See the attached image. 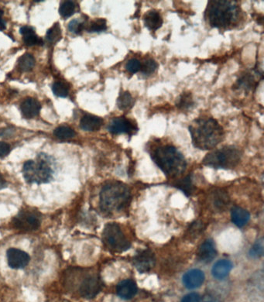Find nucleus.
Returning <instances> with one entry per match:
<instances>
[{
	"instance_id": "obj_1",
	"label": "nucleus",
	"mask_w": 264,
	"mask_h": 302,
	"mask_svg": "<svg viewBox=\"0 0 264 302\" xmlns=\"http://www.w3.org/2000/svg\"><path fill=\"white\" fill-rule=\"evenodd\" d=\"M189 130L193 145L202 151L213 149L224 139V130L214 118L194 119Z\"/></svg>"
},
{
	"instance_id": "obj_2",
	"label": "nucleus",
	"mask_w": 264,
	"mask_h": 302,
	"mask_svg": "<svg viewBox=\"0 0 264 302\" xmlns=\"http://www.w3.org/2000/svg\"><path fill=\"white\" fill-rule=\"evenodd\" d=\"M240 7L236 1H209L205 11L207 23L214 28L224 29L239 20Z\"/></svg>"
},
{
	"instance_id": "obj_3",
	"label": "nucleus",
	"mask_w": 264,
	"mask_h": 302,
	"mask_svg": "<svg viewBox=\"0 0 264 302\" xmlns=\"http://www.w3.org/2000/svg\"><path fill=\"white\" fill-rule=\"evenodd\" d=\"M151 157L164 174L171 178L181 175L187 167L183 154L171 145L158 147L152 152Z\"/></svg>"
},
{
	"instance_id": "obj_4",
	"label": "nucleus",
	"mask_w": 264,
	"mask_h": 302,
	"mask_svg": "<svg viewBox=\"0 0 264 302\" xmlns=\"http://www.w3.org/2000/svg\"><path fill=\"white\" fill-rule=\"evenodd\" d=\"M131 201V191L127 185L113 181L106 184L100 192V207L107 213L124 209Z\"/></svg>"
},
{
	"instance_id": "obj_5",
	"label": "nucleus",
	"mask_w": 264,
	"mask_h": 302,
	"mask_svg": "<svg viewBox=\"0 0 264 302\" xmlns=\"http://www.w3.org/2000/svg\"><path fill=\"white\" fill-rule=\"evenodd\" d=\"M23 174L27 183H48L53 178L54 174L51 157L41 153L36 160L26 161L23 167Z\"/></svg>"
},
{
	"instance_id": "obj_6",
	"label": "nucleus",
	"mask_w": 264,
	"mask_h": 302,
	"mask_svg": "<svg viewBox=\"0 0 264 302\" xmlns=\"http://www.w3.org/2000/svg\"><path fill=\"white\" fill-rule=\"evenodd\" d=\"M241 155V152L236 147L226 146L207 153L202 164L215 169L230 170L239 165Z\"/></svg>"
},
{
	"instance_id": "obj_7",
	"label": "nucleus",
	"mask_w": 264,
	"mask_h": 302,
	"mask_svg": "<svg viewBox=\"0 0 264 302\" xmlns=\"http://www.w3.org/2000/svg\"><path fill=\"white\" fill-rule=\"evenodd\" d=\"M102 239L108 247L115 251H125L131 245L120 227L115 223L106 226L102 233Z\"/></svg>"
},
{
	"instance_id": "obj_8",
	"label": "nucleus",
	"mask_w": 264,
	"mask_h": 302,
	"mask_svg": "<svg viewBox=\"0 0 264 302\" xmlns=\"http://www.w3.org/2000/svg\"><path fill=\"white\" fill-rule=\"evenodd\" d=\"M41 216L38 211L31 209H24L12 220L14 228L24 232L37 230L40 226Z\"/></svg>"
},
{
	"instance_id": "obj_9",
	"label": "nucleus",
	"mask_w": 264,
	"mask_h": 302,
	"mask_svg": "<svg viewBox=\"0 0 264 302\" xmlns=\"http://www.w3.org/2000/svg\"><path fill=\"white\" fill-rule=\"evenodd\" d=\"M102 283L100 278L96 275L85 277L77 287V291L82 298L93 299L100 292Z\"/></svg>"
},
{
	"instance_id": "obj_10",
	"label": "nucleus",
	"mask_w": 264,
	"mask_h": 302,
	"mask_svg": "<svg viewBox=\"0 0 264 302\" xmlns=\"http://www.w3.org/2000/svg\"><path fill=\"white\" fill-rule=\"evenodd\" d=\"M108 131L111 132L112 134H126L132 136L138 131L137 125L134 123L132 119H127L125 116L114 118L110 122Z\"/></svg>"
},
{
	"instance_id": "obj_11",
	"label": "nucleus",
	"mask_w": 264,
	"mask_h": 302,
	"mask_svg": "<svg viewBox=\"0 0 264 302\" xmlns=\"http://www.w3.org/2000/svg\"><path fill=\"white\" fill-rule=\"evenodd\" d=\"M156 263L154 254L150 249L138 252L133 258V264L140 273L148 272L153 268Z\"/></svg>"
},
{
	"instance_id": "obj_12",
	"label": "nucleus",
	"mask_w": 264,
	"mask_h": 302,
	"mask_svg": "<svg viewBox=\"0 0 264 302\" xmlns=\"http://www.w3.org/2000/svg\"><path fill=\"white\" fill-rule=\"evenodd\" d=\"M6 256L8 264L12 268H24L30 262V256L26 252L17 248H10L8 249Z\"/></svg>"
},
{
	"instance_id": "obj_13",
	"label": "nucleus",
	"mask_w": 264,
	"mask_h": 302,
	"mask_svg": "<svg viewBox=\"0 0 264 302\" xmlns=\"http://www.w3.org/2000/svg\"><path fill=\"white\" fill-rule=\"evenodd\" d=\"M184 285L189 289H195L202 285L205 281V274L202 270L193 269L185 273L183 279Z\"/></svg>"
},
{
	"instance_id": "obj_14",
	"label": "nucleus",
	"mask_w": 264,
	"mask_h": 302,
	"mask_svg": "<svg viewBox=\"0 0 264 302\" xmlns=\"http://www.w3.org/2000/svg\"><path fill=\"white\" fill-rule=\"evenodd\" d=\"M41 106L40 102L34 98H26L20 105V111L25 119H32L40 113Z\"/></svg>"
},
{
	"instance_id": "obj_15",
	"label": "nucleus",
	"mask_w": 264,
	"mask_h": 302,
	"mask_svg": "<svg viewBox=\"0 0 264 302\" xmlns=\"http://www.w3.org/2000/svg\"><path fill=\"white\" fill-rule=\"evenodd\" d=\"M216 253L217 252H216L214 242L211 240H206L198 249V260L201 262L207 264L213 261L216 256Z\"/></svg>"
},
{
	"instance_id": "obj_16",
	"label": "nucleus",
	"mask_w": 264,
	"mask_h": 302,
	"mask_svg": "<svg viewBox=\"0 0 264 302\" xmlns=\"http://www.w3.org/2000/svg\"><path fill=\"white\" fill-rule=\"evenodd\" d=\"M144 22L145 27L151 32L155 33L162 27V16L157 10H151L147 11L144 16Z\"/></svg>"
},
{
	"instance_id": "obj_17",
	"label": "nucleus",
	"mask_w": 264,
	"mask_h": 302,
	"mask_svg": "<svg viewBox=\"0 0 264 302\" xmlns=\"http://www.w3.org/2000/svg\"><path fill=\"white\" fill-rule=\"evenodd\" d=\"M103 123L102 118L92 114H87L81 118L80 121V127L85 131L95 132L100 130Z\"/></svg>"
},
{
	"instance_id": "obj_18",
	"label": "nucleus",
	"mask_w": 264,
	"mask_h": 302,
	"mask_svg": "<svg viewBox=\"0 0 264 302\" xmlns=\"http://www.w3.org/2000/svg\"><path fill=\"white\" fill-rule=\"evenodd\" d=\"M116 291L121 299L128 300L136 295L137 286L132 280H124L118 284Z\"/></svg>"
},
{
	"instance_id": "obj_19",
	"label": "nucleus",
	"mask_w": 264,
	"mask_h": 302,
	"mask_svg": "<svg viewBox=\"0 0 264 302\" xmlns=\"http://www.w3.org/2000/svg\"><path fill=\"white\" fill-rule=\"evenodd\" d=\"M232 268V264L228 260H221L218 261L212 267V275L218 280H223L226 278Z\"/></svg>"
},
{
	"instance_id": "obj_20",
	"label": "nucleus",
	"mask_w": 264,
	"mask_h": 302,
	"mask_svg": "<svg viewBox=\"0 0 264 302\" xmlns=\"http://www.w3.org/2000/svg\"><path fill=\"white\" fill-rule=\"evenodd\" d=\"M19 33L23 35V40L27 46L43 45L44 41L41 38L37 36L35 30L32 27L24 26L21 27Z\"/></svg>"
},
{
	"instance_id": "obj_21",
	"label": "nucleus",
	"mask_w": 264,
	"mask_h": 302,
	"mask_svg": "<svg viewBox=\"0 0 264 302\" xmlns=\"http://www.w3.org/2000/svg\"><path fill=\"white\" fill-rule=\"evenodd\" d=\"M231 218L235 225L238 227H243L247 224L250 219V215L246 210L236 206L232 208Z\"/></svg>"
},
{
	"instance_id": "obj_22",
	"label": "nucleus",
	"mask_w": 264,
	"mask_h": 302,
	"mask_svg": "<svg viewBox=\"0 0 264 302\" xmlns=\"http://www.w3.org/2000/svg\"><path fill=\"white\" fill-rule=\"evenodd\" d=\"M257 84L258 82L255 79L254 76L249 72H246L238 78L235 88L238 89H244L245 92H249L253 90L257 86Z\"/></svg>"
},
{
	"instance_id": "obj_23",
	"label": "nucleus",
	"mask_w": 264,
	"mask_h": 302,
	"mask_svg": "<svg viewBox=\"0 0 264 302\" xmlns=\"http://www.w3.org/2000/svg\"><path fill=\"white\" fill-rule=\"evenodd\" d=\"M133 106L134 99L132 94L128 91L121 93L117 98V106L119 110L126 111L132 109Z\"/></svg>"
},
{
	"instance_id": "obj_24",
	"label": "nucleus",
	"mask_w": 264,
	"mask_h": 302,
	"mask_svg": "<svg viewBox=\"0 0 264 302\" xmlns=\"http://www.w3.org/2000/svg\"><path fill=\"white\" fill-rule=\"evenodd\" d=\"M194 102L193 100L192 94L189 92H185L178 97L176 106L181 110H191L194 106Z\"/></svg>"
},
{
	"instance_id": "obj_25",
	"label": "nucleus",
	"mask_w": 264,
	"mask_h": 302,
	"mask_svg": "<svg viewBox=\"0 0 264 302\" xmlns=\"http://www.w3.org/2000/svg\"><path fill=\"white\" fill-rule=\"evenodd\" d=\"M61 35L62 34H61L60 24L59 23H55L49 30H47V34H46V40L51 45H54L61 40L62 38Z\"/></svg>"
},
{
	"instance_id": "obj_26",
	"label": "nucleus",
	"mask_w": 264,
	"mask_h": 302,
	"mask_svg": "<svg viewBox=\"0 0 264 302\" xmlns=\"http://www.w3.org/2000/svg\"><path fill=\"white\" fill-rule=\"evenodd\" d=\"M36 60L31 54H24L18 60V67L21 72H30L34 68Z\"/></svg>"
},
{
	"instance_id": "obj_27",
	"label": "nucleus",
	"mask_w": 264,
	"mask_h": 302,
	"mask_svg": "<svg viewBox=\"0 0 264 302\" xmlns=\"http://www.w3.org/2000/svg\"><path fill=\"white\" fill-rule=\"evenodd\" d=\"M75 12L76 4L73 1H64L59 8V14L64 19L72 17Z\"/></svg>"
},
{
	"instance_id": "obj_28",
	"label": "nucleus",
	"mask_w": 264,
	"mask_h": 302,
	"mask_svg": "<svg viewBox=\"0 0 264 302\" xmlns=\"http://www.w3.org/2000/svg\"><path fill=\"white\" fill-rule=\"evenodd\" d=\"M88 32L89 33H101L107 30V21L106 19H95L92 21L88 26Z\"/></svg>"
},
{
	"instance_id": "obj_29",
	"label": "nucleus",
	"mask_w": 264,
	"mask_h": 302,
	"mask_svg": "<svg viewBox=\"0 0 264 302\" xmlns=\"http://www.w3.org/2000/svg\"><path fill=\"white\" fill-rule=\"evenodd\" d=\"M54 134L60 140H66L72 139L75 136V132L71 127L61 126L55 129Z\"/></svg>"
},
{
	"instance_id": "obj_30",
	"label": "nucleus",
	"mask_w": 264,
	"mask_h": 302,
	"mask_svg": "<svg viewBox=\"0 0 264 302\" xmlns=\"http://www.w3.org/2000/svg\"><path fill=\"white\" fill-rule=\"evenodd\" d=\"M52 91L56 96L66 98L69 93V87L63 81H56L52 85Z\"/></svg>"
},
{
	"instance_id": "obj_31",
	"label": "nucleus",
	"mask_w": 264,
	"mask_h": 302,
	"mask_svg": "<svg viewBox=\"0 0 264 302\" xmlns=\"http://www.w3.org/2000/svg\"><path fill=\"white\" fill-rule=\"evenodd\" d=\"M157 67H158L157 63L154 60L151 58L147 59L144 60V63H141L140 72L144 76H149L157 70Z\"/></svg>"
},
{
	"instance_id": "obj_32",
	"label": "nucleus",
	"mask_w": 264,
	"mask_h": 302,
	"mask_svg": "<svg viewBox=\"0 0 264 302\" xmlns=\"http://www.w3.org/2000/svg\"><path fill=\"white\" fill-rule=\"evenodd\" d=\"M264 240L261 239V240H257L253 246L249 250V256L252 258H260L264 255Z\"/></svg>"
},
{
	"instance_id": "obj_33",
	"label": "nucleus",
	"mask_w": 264,
	"mask_h": 302,
	"mask_svg": "<svg viewBox=\"0 0 264 302\" xmlns=\"http://www.w3.org/2000/svg\"><path fill=\"white\" fill-rule=\"evenodd\" d=\"M68 30L75 34H81L85 30V23L80 19H75L71 21L68 24Z\"/></svg>"
},
{
	"instance_id": "obj_34",
	"label": "nucleus",
	"mask_w": 264,
	"mask_h": 302,
	"mask_svg": "<svg viewBox=\"0 0 264 302\" xmlns=\"http://www.w3.org/2000/svg\"><path fill=\"white\" fill-rule=\"evenodd\" d=\"M126 69L132 74H136V72H140L141 62L138 59H131L126 64Z\"/></svg>"
},
{
	"instance_id": "obj_35",
	"label": "nucleus",
	"mask_w": 264,
	"mask_h": 302,
	"mask_svg": "<svg viewBox=\"0 0 264 302\" xmlns=\"http://www.w3.org/2000/svg\"><path fill=\"white\" fill-rule=\"evenodd\" d=\"M214 200H215L214 201L215 202V206L217 208H224L225 206L228 205V196L226 195V194H223V192H219L217 194H215Z\"/></svg>"
},
{
	"instance_id": "obj_36",
	"label": "nucleus",
	"mask_w": 264,
	"mask_h": 302,
	"mask_svg": "<svg viewBox=\"0 0 264 302\" xmlns=\"http://www.w3.org/2000/svg\"><path fill=\"white\" fill-rule=\"evenodd\" d=\"M178 188L181 189L185 194L190 195L191 190H192V184H191L190 176L180 181L179 184H178Z\"/></svg>"
},
{
	"instance_id": "obj_37",
	"label": "nucleus",
	"mask_w": 264,
	"mask_h": 302,
	"mask_svg": "<svg viewBox=\"0 0 264 302\" xmlns=\"http://www.w3.org/2000/svg\"><path fill=\"white\" fill-rule=\"evenodd\" d=\"M181 302H202L200 295L197 293H191L184 297Z\"/></svg>"
},
{
	"instance_id": "obj_38",
	"label": "nucleus",
	"mask_w": 264,
	"mask_h": 302,
	"mask_svg": "<svg viewBox=\"0 0 264 302\" xmlns=\"http://www.w3.org/2000/svg\"><path fill=\"white\" fill-rule=\"evenodd\" d=\"M10 152V146L5 142H0V158L6 157Z\"/></svg>"
},
{
	"instance_id": "obj_39",
	"label": "nucleus",
	"mask_w": 264,
	"mask_h": 302,
	"mask_svg": "<svg viewBox=\"0 0 264 302\" xmlns=\"http://www.w3.org/2000/svg\"><path fill=\"white\" fill-rule=\"evenodd\" d=\"M14 132V130L13 128H3L2 131H0V136L7 137L9 136H12Z\"/></svg>"
},
{
	"instance_id": "obj_40",
	"label": "nucleus",
	"mask_w": 264,
	"mask_h": 302,
	"mask_svg": "<svg viewBox=\"0 0 264 302\" xmlns=\"http://www.w3.org/2000/svg\"><path fill=\"white\" fill-rule=\"evenodd\" d=\"M6 185H7V183H6V180L4 179L2 174H0V190L4 189V188H6Z\"/></svg>"
},
{
	"instance_id": "obj_41",
	"label": "nucleus",
	"mask_w": 264,
	"mask_h": 302,
	"mask_svg": "<svg viewBox=\"0 0 264 302\" xmlns=\"http://www.w3.org/2000/svg\"><path fill=\"white\" fill-rule=\"evenodd\" d=\"M4 12L2 10H0V20L2 19V16H3Z\"/></svg>"
},
{
	"instance_id": "obj_42",
	"label": "nucleus",
	"mask_w": 264,
	"mask_h": 302,
	"mask_svg": "<svg viewBox=\"0 0 264 302\" xmlns=\"http://www.w3.org/2000/svg\"><path fill=\"white\" fill-rule=\"evenodd\" d=\"M214 302V301H209V302Z\"/></svg>"
}]
</instances>
